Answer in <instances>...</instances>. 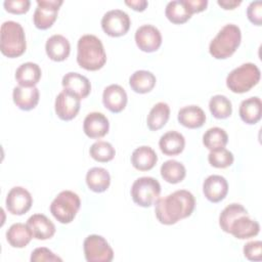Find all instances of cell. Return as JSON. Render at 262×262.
I'll return each mask as SVG.
<instances>
[{"label": "cell", "instance_id": "4fadbf2b", "mask_svg": "<svg viewBox=\"0 0 262 262\" xmlns=\"http://www.w3.org/2000/svg\"><path fill=\"white\" fill-rule=\"evenodd\" d=\"M137 47L143 52L157 51L162 45V35L158 28L152 25L140 26L134 35Z\"/></svg>", "mask_w": 262, "mask_h": 262}, {"label": "cell", "instance_id": "74e56055", "mask_svg": "<svg viewBox=\"0 0 262 262\" xmlns=\"http://www.w3.org/2000/svg\"><path fill=\"white\" fill-rule=\"evenodd\" d=\"M30 260L32 262H55V261H59L61 262L62 259L60 257H58L57 255H55L51 250L45 248V247H41V248H36L31 255Z\"/></svg>", "mask_w": 262, "mask_h": 262}, {"label": "cell", "instance_id": "7a4b0ae2", "mask_svg": "<svg viewBox=\"0 0 262 262\" xmlns=\"http://www.w3.org/2000/svg\"><path fill=\"white\" fill-rule=\"evenodd\" d=\"M77 62L87 71H98L106 62V53L102 42L94 35L80 37L77 44Z\"/></svg>", "mask_w": 262, "mask_h": 262}, {"label": "cell", "instance_id": "277c9868", "mask_svg": "<svg viewBox=\"0 0 262 262\" xmlns=\"http://www.w3.org/2000/svg\"><path fill=\"white\" fill-rule=\"evenodd\" d=\"M241 41V29L233 24L225 25L210 42L209 52L216 59L228 58L238 48Z\"/></svg>", "mask_w": 262, "mask_h": 262}, {"label": "cell", "instance_id": "1f68e13d", "mask_svg": "<svg viewBox=\"0 0 262 262\" xmlns=\"http://www.w3.org/2000/svg\"><path fill=\"white\" fill-rule=\"evenodd\" d=\"M162 178L171 184L181 182L186 175V169L183 164L175 160H168L161 166Z\"/></svg>", "mask_w": 262, "mask_h": 262}, {"label": "cell", "instance_id": "e0dca14e", "mask_svg": "<svg viewBox=\"0 0 262 262\" xmlns=\"http://www.w3.org/2000/svg\"><path fill=\"white\" fill-rule=\"evenodd\" d=\"M260 231V225L257 221L251 219L249 215H241L234 219L228 229V233L235 238L246 239L257 235Z\"/></svg>", "mask_w": 262, "mask_h": 262}, {"label": "cell", "instance_id": "44dd1931", "mask_svg": "<svg viewBox=\"0 0 262 262\" xmlns=\"http://www.w3.org/2000/svg\"><path fill=\"white\" fill-rule=\"evenodd\" d=\"M61 84L63 89L73 92L81 99L87 97L91 91V84L88 78L76 72L66 74L62 77Z\"/></svg>", "mask_w": 262, "mask_h": 262}, {"label": "cell", "instance_id": "3957f363", "mask_svg": "<svg viewBox=\"0 0 262 262\" xmlns=\"http://www.w3.org/2000/svg\"><path fill=\"white\" fill-rule=\"evenodd\" d=\"M27 49L26 35L20 24L6 20L0 29V50L8 58H15L25 53Z\"/></svg>", "mask_w": 262, "mask_h": 262}, {"label": "cell", "instance_id": "52a82bcc", "mask_svg": "<svg viewBox=\"0 0 262 262\" xmlns=\"http://www.w3.org/2000/svg\"><path fill=\"white\" fill-rule=\"evenodd\" d=\"M161 193L160 182L149 176L137 178L131 187V196L133 202L143 208L150 207L159 199Z\"/></svg>", "mask_w": 262, "mask_h": 262}, {"label": "cell", "instance_id": "603a6c76", "mask_svg": "<svg viewBox=\"0 0 262 262\" xmlns=\"http://www.w3.org/2000/svg\"><path fill=\"white\" fill-rule=\"evenodd\" d=\"M184 146V136L174 130L164 133L159 140V147L166 156H177L183 151Z\"/></svg>", "mask_w": 262, "mask_h": 262}, {"label": "cell", "instance_id": "7bdbcfd3", "mask_svg": "<svg viewBox=\"0 0 262 262\" xmlns=\"http://www.w3.org/2000/svg\"><path fill=\"white\" fill-rule=\"evenodd\" d=\"M125 4L130 6L135 11H143L148 5L146 0H126Z\"/></svg>", "mask_w": 262, "mask_h": 262}, {"label": "cell", "instance_id": "8992f818", "mask_svg": "<svg viewBox=\"0 0 262 262\" xmlns=\"http://www.w3.org/2000/svg\"><path fill=\"white\" fill-rule=\"evenodd\" d=\"M81 207L79 195L72 190L60 191L50 205V212L53 217L62 224L71 223Z\"/></svg>", "mask_w": 262, "mask_h": 262}, {"label": "cell", "instance_id": "2e32d148", "mask_svg": "<svg viewBox=\"0 0 262 262\" xmlns=\"http://www.w3.org/2000/svg\"><path fill=\"white\" fill-rule=\"evenodd\" d=\"M203 192L211 203H219L228 192L227 180L221 175H210L203 183Z\"/></svg>", "mask_w": 262, "mask_h": 262}, {"label": "cell", "instance_id": "ab89813d", "mask_svg": "<svg viewBox=\"0 0 262 262\" xmlns=\"http://www.w3.org/2000/svg\"><path fill=\"white\" fill-rule=\"evenodd\" d=\"M31 2L29 0H5L3 6L5 10L13 14H24L29 11Z\"/></svg>", "mask_w": 262, "mask_h": 262}, {"label": "cell", "instance_id": "83f0119b", "mask_svg": "<svg viewBox=\"0 0 262 262\" xmlns=\"http://www.w3.org/2000/svg\"><path fill=\"white\" fill-rule=\"evenodd\" d=\"M156 82V76L151 72L145 70L136 71L129 78V85L131 89L140 94L150 92L154 89Z\"/></svg>", "mask_w": 262, "mask_h": 262}, {"label": "cell", "instance_id": "8d00e7d4", "mask_svg": "<svg viewBox=\"0 0 262 262\" xmlns=\"http://www.w3.org/2000/svg\"><path fill=\"white\" fill-rule=\"evenodd\" d=\"M234 157L231 151L225 147H219L216 149L210 150L208 155V162L211 166L219 169L227 168L232 165Z\"/></svg>", "mask_w": 262, "mask_h": 262}, {"label": "cell", "instance_id": "9a60e30c", "mask_svg": "<svg viewBox=\"0 0 262 262\" xmlns=\"http://www.w3.org/2000/svg\"><path fill=\"white\" fill-rule=\"evenodd\" d=\"M127 101V93L122 86L112 84L104 88L102 93V103L110 112L115 114L122 112L126 107Z\"/></svg>", "mask_w": 262, "mask_h": 262}, {"label": "cell", "instance_id": "d6a6232c", "mask_svg": "<svg viewBox=\"0 0 262 262\" xmlns=\"http://www.w3.org/2000/svg\"><path fill=\"white\" fill-rule=\"evenodd\" d=\"M228 142V135L224 129L220 127L209 128L203 135V143L208 149H216L225 147Z\"/></svg>", "mask_w": 262, "mask_h": 262}, {"label": "cell", "instance_id": "9c48e42d", "mask_svg": "<svg viewBox=\"0 0 262 262\" xmlns=\"http://www.w3.org/2000/svg\"><path fill=\"white\" fill-rule=\"evenodd\" d=\"M130 25L129 15L121 9L108 10L101 18V28L111 37L124 36L129 31Z\"/></svg>", "mask_w": 262, "mask_h": 262}, {"label": "cell", "instance_id": "cb8c5ba5", "mask_svg": "<svg viewBox=\"0 0 262 262\" xmlns=\"http://www.w3.org/2000/svg\"><path fill=\"white\" fill-rule=\"evenodd\" d=\"M157 162L156 151L147 145L135 148L131 155V164L138 171H148L156 166Z\"/></svg>", "mask_w": 262, "mask_h": 262}, {"label": "cell", "instance_id": "ba28073f", "mask_svg": "<svg viewBox=\"0 0 262 262\" xmlns=\"http://www.w3.org/2000/svg\"><path fill=\"white\" fill-rule=\"evenodd\" d=\"M85 259L88 262H111L114 251L107 241L98 234H90L83 244Z\"/></svg>", "mask_w": 262, "mask_h": 262}, {"label": "cell", "instance_id": "6da1fadb", "mask_svg": "<svg viewBox=\"0 0 262 262\" xmlns=\"http://www.w3.org/2000/svg\"><path fill=\"white\" fill-rule=\"evenodd\" d=\"M155 204V213L159 222L172 225L192 214L195 199L190 191L179 189L164 198H159Z\"/></svg>", "mask_w": 262, "mask_h": 262}, {"label": "cell", "instance_id": "f546056e", "mask_svg": "<svg viewBox=\"0 0 262 262\" xmlns=\"http://www.w3.org/2000/svg\"><path fill=\"white\" fill-rule=\"evenodd\" d=\"M169 117L170 106L168 105V103L163 101L156 103L149 111L146 118V124L148 129L151 131L162 129L168 122Z\"/></svg>", "mask_w": 262, "mask_h": 262}, {"label": "cell", "instance_id": "836d02e7", "mask_svg": "<svg viewBox=\"0 0 262 262\" xmlns=\"http://www.w3.org/2000/svg\"><path fill=\"white\" fill-rule=\"evenodd\" d=\"M209 110L214 118L226 119L232 113V104L225 95L217 94L211 97L209 101Z\"/></svg>", "mask_w": 262, "mask_h": 262}, {"label": "cell", "instance_id": "f1b7e54d", "mask_svg": "<svg viewBox=\"0 0 262 262\" xmlns=\"http://www.w3.org/2000/svg\"><path fill=\"white\" fill-rule=\"evenodd\" d=\"M32 238L33 234L27 223H14L6 231V239L12 248H25Z\"/></svg>", "mask_w": 262, "mask_h": 262}, {"label": "cell", "instance_id": "d590c367", "mask_svg": "<svg viewBox=\"0 0 262 262\" xmlns=\"http://www.w3.org/2000/svg\"><path fill=\"white\" fill-rule=\"evenodd\" d=\"M89 154L93 160L100 163H106L114 159L116 150L110 142L98 140L90 146Z\"/></svg>", "mask_w": 262, "mask_h": 262}, {"label": "cell", "instance_id": "ee69618b", "mask_svg": "<svg viewBox=\"0 0 262 262\" xmlns=\"http://www.w3.org/2000/svg\"><path fill=\"white\" fill-rule=\"evenodd\" d=\"M242 1L241 0H218L217 4L221 6L223 9H234L238 5H241Z\"/></svg>", "mask_w": 262, "mask_h": 262}, {"label": "cell", "instance_id": "30bf717a", "mask_svg": "<svg viewBox=\"0 0 262 262\" xmlns=\"http://www.w3.org/2000/svg\"><path fill=\"white\" fill-rule=\"evenodd\" d=\"M62 0H37V7L33 15V21L37 29H49L57 18Z\"/></svg>", "mask_w": 262, "mask_h": 262}, {"label": "cell", "instance_id": "f35d334b", "mask_svg": "<svg viewBox=\"0 0 262 262\" xmlns=\"http://www.w3.org/2000/svg\"><path fill=\"white\" fill-rule=\"evenodd\" d=\"M244 256L250 261H261L262 259V242L252 241L244 246Z\"/></svg>", "mask_w": 262, "mask_h": 262}, {"label": "cell", "instance_id": "7402d4cb", "mask_svg": "<svg viewBox=\"0 0 262 262\" xmlns=\"http://www.w3.org/2000/svg\"><path fill=\"white\" fill-rule=\"evenodd\" d=\"M177 119L182 126L188 129H196L205 124L206 114L198 105H186L179 110Z\"/></svg>", "mask_w": 262, "mask_h": 262}, {"label": "cell", "instance_id": "ac0fdd59", "mask_svg": "<svg viewBox=\"0 0 262 262\" xmlns=\"http://www.w3.org/2000/svg\"><path fill=\"white\" fill-rule=\"evenodd\" d=\"M33 237L40 241L51 238L55 233V225L43 214H34L27 220Z\"/></svg>", "mask_w": 262, "mask_h": 262}, {"label": "cell", "instance_id": "e575fe53", "mask_svg": "<svg viewBox=\"0 0 262 262\" xmlns=\"http://www.w3.org/2000/svg\"><path fill=\"white\" fill-rule=\"evenodd\" d=\"M247 214H248V211L246 210V208L244 206H242L241 204L232 203V204L226 206L220 213L219 225L224 232L228 233V229H229L231 222L234 219H236L238 216L247 215Z\"/></svg>", "mask_w": 262, "mask_h": 262}, {"label": "cell", "instance_id": "7c38bea8", "mask_svg": "<svg viewBox=\"0 0 262 262\" xmlns=\"http://www.w3.org/2000/svg\"><path fill=\"white\" fill-rule=\"evenodd\" d=\"M5 205L7 211L12 215H24L31 209L33 198L26 188L14 186L8 191Z\"/></svg>", "mask_w": 262, "mask_h": 262}, {"label": "cell", "instance_id": "d6986e66", "mask_svg": "<svg viewBox=\"0 0 262 262\" xmlns=\"http://www.w3.org/2000/svg\"><path fill=\"white\" fill-rule=\"evenodd\" d=\"M45 51L51 60L62 61L70 55L71 45L64 36L55 34L47 39L45 44Z\"/></svg>", "mask_w": 262, "mask_h": 262}, {"label": "cell", "instance_id": "ffe728a7", "mask_svg": "<svg viewBox=\"0 0 262 262\" xmlns=\"http://www.w3.org/2000/svg\"><path fill=\"white\" fill-rule=\"evenodd\" d=\"M40 93L36 86L23 87L16 86L12 91V98L14 104L23 111H31L35 108L39 102Z\"/></svg>", "mask_w": 262, "mask_h": 262}, {"label": "cell", "instance_id": "60d3db41", "mask_svg": "<svg viewBox=\"0 0 262 262\" xmlns=\"http://www.w3.org/2000/svg\"><path fill=\"white\" fill-rule=\"evenodd\" d=\"M247 16L252 24H254L256 26H261V24H262V2L261 1L251 2L247 9Z\"/></svg>", "mask_w": 262, "mask_h": 262}, {"label": "cell", "instance_id": "b9f144b4", "mask_svg": "<svg viewBox=\"0 0 262 262\" xmlns=\"http://www.w3.org/2000/svg\"><path fill=\"white\" fill-rule=\"evenodd\" d=\"M184 1L192 14L205 10L208 5L207 0H184Z\"/></svg>", "mask_w": 262, "mask_h": 262}, {"label": "cell", "instance_id": "4dcf8cb0", "mask_svg": "<svg viewBox=\"0 0 262 262\" xmlns=\"http://www.w3.org/2000/svg\"><path fill=\"white\" fill-rule=\"evenodd\" d=\"M166 17L173 24L181 25L186 23L192 15L184 0L170 1L165 9Z\"/></svg>", "mask_w": 262, "mask_h": 262}, {"label": "cell", "instance_id": "4316f807", "mask_svg": "<svg viewBox=\"0 0 262 262\" xmlns=\"http://www.w3.org/2000/svg\"><path fill=\"white\" fill-rule=\"evenodd\" d=\"M86 184L94 192H103L111 184L110 173L104 168L93 167L86 174Z\"/></svg>", "mask_w": 262, "mask_h": 262}, {"label": "cell", "instance_id": "8fae6325", "mask_svg": "<svg viewBox=\"0 0 262 262\" xmlns=\"http://www.w3.org/2000/svg\"><path fill=\"white\" fill-rule=\"evenodd\" d=\"M80 106L81 98L69 90L63 89L55 98V114L62 121H71L76 118Z\"/></svg>", "mask_w": 262, "mask_h": 262}, {"label": "cell", "instance_id": "484cf974", "mask_svg": "<svg viewBox=\"0 0 262 262\" xmlns=\"http://www.w3.org/2000/svg\"><path fill=\"white\" fill-rule=\"evenodd\" d=\"M41 69L35 62L21 63L15 71V80L18 86L34 87L41 79Z\"/></svg>", "mask_w": 262, "mask_h": 262}, {"label": "cell", "instance_id": "5bb4252c", "mask_svg": "<svg viewBox=\"0 0 262 262\" xmlns=\"http://www.w3.org/2000/svg\"><path fill=\"white\" fill-rule=\"evenodd\" d=\"M108 119L102 113L92 112L85 117L83 122V131L89 138H101L108 133Z\"/></svg>", "mask_w": 262, "mask_h": 262}, {"label": "cell", "instance_id": "5b68a950", "mask_svg": "<svg viewBox=\"0 0 262 262\" xmlns=\"http://www.w3.org/2000/svg\"><path fill=\"white\" fill-rule=\"evenodd\" d=\"M259 68L252 62H246L233 69L226 77V86L233 93L250 91L260 81Z\"/></svg>", "mask_w": 262, "mask_h": 262}, {"label": "cell", "instance_id": "d4e9b609", "mask_svg": "<svg viewBox=\"0 0 262 262\" xmlns=\"http://www.w3.org/2000/svg\"><path fill=\"white\" fill-rule=\"evenodd\" d=\"M238 114L243 122L249 125L258 123L262 116V101L258 96L244 99L238 108Z\"/></svg>", "mask_w": 262, "mask_h": 262}]
</instances>
